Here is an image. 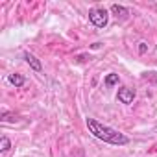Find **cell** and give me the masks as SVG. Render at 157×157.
<instances>
[{"label":"cell","mask_w":157,"mask_h":157,"mask_svg":"<svg viewBox=\"0 0 157 157\" xmlns=\"http://www.w3.org/2000/svg\"><path fill=\"white\" fill-rule=\"evenodd\" d=\"M87 128L96 139H100V140H104L107 144L124 146V144L129 142V139L124 133H120V131H117V129H113V128H109V126H105V124H102V122H98L94 118H87Z\"/></svg>","instance_id":"6da1fadb"},{"label":"cell","mask_w":157,"mask_h":157,"mask_svg":"<svg viewBox=\"0 0 157 157\" xmlns=\"http://www.w3.org/2000/svg\"><path fill=\"white\" fill-rule=\"evenodd\" d=\"M89 21L96 26V28H105L109 22V15L104 8H93L89 11Z\"/></svg>","instance_id":"7a4b0ae2"},{"label":"cell","mask_w":157,"mask_h":157,"mask_svg":"<svg viewBox=\"0 0 157 157\" xmlns=\"http://www.w3.org/2000/svg\"><path fill=\"white\" fill-rule=\"evenodd\" d=\"M117 98H118V102H122V104H131V102L135 100V91L129 89V87H120Z\"/></svg>","instance_id":"3957f363"},{"label":"cell","mask_w":157,"mask_h":157,"mask_svg":"<svg viewBox=\"0 0 157 157\" xmlns=\"http://www.w3.org/2000/svg\"><path fill=\"white\" fill-rule=\"evenodd\" d=\"M24 61H26V63H28V65H30V67H32L35 72H41V70H43V65H41V61H39V59H37L33 54H30V52H24Z\"/></svg>","instance_id":"277c9868"},{"label":"cell","mask_w":157,"mask_h":157,"mask_svg":"<svg viewBox=\"0 0 157 157\" xmlns=\"http://www.w3.org/2000/svg\"><path fill=\"white\" fill-rule=\"evenodd\" d=\"M111 13L117 15V17H126V15H129V10L124 8V6H120V4H113L111 6Z\"/></svg>","instance_id":"5b68a950"},{"label":"cell","mask_w":157,"mask_h":157,"mask_svg":"<svg viewBox=\"0 0 157 157\" xmlns=\"http://www.w3.org/2000/svg\"><path fill=\"white\" fill-rule=\"evenodd\" d=\"M10 83L11 85H15V87H22L24 83H26V80H24V76H21V74H10Z\"/></svg>","instance_id":"8992f818"},{"label":"cell","mask_w":157,"mask_h":157,"mask_svg":"<svg viewBox=\"0 0 157 157\" xmlns=\"http://www.w3.org/2000/svg\"><path fill=\"white\" fill-rule=\"evenodd\" d=\"M0 118H2V122H15L17 120V115L15 113H10V111H2V113H0Z\"/></svg>","instance_id":"52a82bcc"},{"label":"cell","mask_w":157,"mask_h":157,"mask_svg":"<svg viewBox=\"0 0 157 157\" xmlns=\"http://www.w3.org/2000/svg\"><path fill=\"white\" fill-rule=\"evenodd\" d=\"M117 83H118V74H107L105 76V85L107 87H113Z\"/></svg>","instance_id":"ba28073f"},{"label":"cell","mask_w":157,"mask_h":157,"mask_svg":"<svg viewBox=\"0 0 157 157\" xmlns=\"http://www.w3.org/2000/svg\"><path fill=\"white\" fill-rule=\"evenodd\" d=\"M10 146H11L10 139H8V137H2V140H0V150H2V151H8Z\"/></svg>","instance_id":"9c48e42d"},{"label":"cell","mask_w":157,"mask_h":157,"mask_svg":"<svg viewBox=\"0 0 157 157\" xmlns=\"http://www.w3.org/2000/svg\"><path fill=\"white\" fill-rule=\"evenodd\" d=\"M146 50H148V44H146V43H139V52H140V54H144Z\"/></svg>","instance_id":"30bf717a"}]
</instances>
